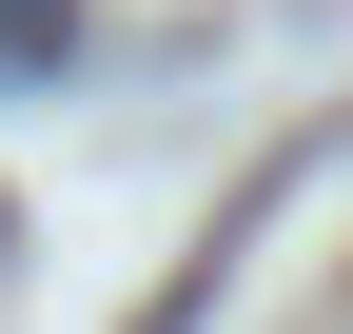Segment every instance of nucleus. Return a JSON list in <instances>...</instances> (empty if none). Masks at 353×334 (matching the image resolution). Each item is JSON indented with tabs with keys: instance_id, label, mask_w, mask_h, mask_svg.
<instances>
[{
	"instance_id": "obj_1",
	"label": "nucleus",
	"mask_w": 353,
	"mask_h": 334,
	"mask_svg": "<svg viewBox=\"0 0 353 334\" xmlns=\"http://www.w3.org/2000/svg\"><path fill=\"white\" fill-rule=\"evenodd\" d=\"M0 59H79V0H0Z\"/></svg>"
}]
</instances>
